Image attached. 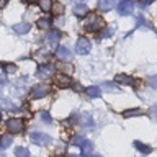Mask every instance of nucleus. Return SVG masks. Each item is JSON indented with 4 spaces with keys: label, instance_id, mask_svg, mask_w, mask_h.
I'll list each match as a JSON object with an SVG mask.
<instances>
[{
    "label": "nucleus",
    "instance_id": "obj_19",
    "mask_svg": "<svg viewBox=\"0 0 157 157\" xmlns=\"http://www.w3.org/2000/svg\"><path fill=\"white\" fill-rule=\"evenodd\" d=\"M85 92H87V95L90 98H98L101 95V92H100L98 87H88V88H85Z\"/></svg>",
    "mask_w": 157,
    "mask_h": 157
},
{
    "label": "nucleus",
    "instance_id": "obj_10",
    "mask_svg": "<svg viewBox=\"0 0 157 157\" xmlns=\"http://www.w3.org/2000/svg\"><path fill=\"white\" fill-rule=\"evenodd\" d=\"M59 39H61V33H59L57 29H52V31H49V33H48L46 43H48L51 48H56V46H57V43H59Z\"/></svg>",
    "mask_w": 157,
    "mask_h": 157
},
{
    "label": "nucleus",
    "instance_id": "obj_38",
    "mask_svg": "<svg viewBox=\"0 0 157 157\" xmlns=\"http://www.w3.org/2000/svg\"><path fill=\"white\" fill-rule=\"evenodd\" d=\"M69 2H83V0H69Z\"/></svg>",
    "mask_w": 157,
    "mask_h": 157
},
{
    "label": "nucleus",
    "instance_id": "obj_37",
    "mask_svg": "<svg viewBox=\"0 0 157 157\" xmlns=\"http://www.w3.org/2000/svg\"><path fill=\"white\" fill-rule=\"evenodd\" d=\"M23 2H28V3H36L38 0H23Z\"/></svg>",
    "mask_w": 157,
    "mask_h": 157
},
{
    "label": "nucleus",
    "instance_id": "obj_28",
    "mask_svg": "<svg viewBox=\"0 0 157 157\" xmlns=\"http://www.w3.org/2000/svg\"><path fill=\"white\" fill-rule=\"evenodd\" d=\"M2 105H3V108H5V110H10V111H12V110H15V111H17V110H18V106H13V103H12V101H8V100L2 101Z\"/></svg>",
    "mask_w": 157,
    "mask_h": 157
},
{
    "label": "nucleus",
    "instance_id": "obj_16",
    "mask_svg": "<svg viewBox=\"0 0 157 157\" xmlns=\"http://www.w3.org/2000/svg\"><path fill=\"white\" fill-rule=\"evenodd\" d=\"M87 13H88L87 5L80 3V5H75V7H74V15H75V17H85Z\"/></svg>",
    "mask_w": 157,
    "mask_h": 157
},
{
    "label": "nucleus",
    "instance_id": "obj_21",
    "mask_svg": "<svg viewBox=\"0 0 157 157\" xmlns=\"http://www.w3.org/2000/svg\"><path fill=\"white\" fill-rule=\"evenodd\" d=\"M103 90L108 92V93H116V92H120V88H118L115 83H111V82H105L103 83Z\"/></svg>",
    "mask_w": 157,
    "mask_h": 157
},
{
    "label": "nucleus",
    "instance_id": "obj_44",
    "mask_svg": "<svg viewBox=\"0 0 157 157\" xmlns=\"http://www.w3.org/2000/svg\"><path fill=\"white\" fill-rule=\"evenodd\" d=\"M0 139H2V136H0Z\"/></svg>",
    "mask_w": 157,
    "mask_h": 157
},
{
    "label": "nucleus",
    "instance_id": "obj_29",
    "mask_svg": "<svg viewBox=\"0 0 157 157\" xmlns=\"http://www.w3.org/2000/svg\"><path fill=\"white\" fill-rule=\"evenodd\" d=\"M113 34V28L111 26H106L105 29H103V33H101V39H105V38H110Z\"/></svg>",
    "mask_w": 157,
    "mask_h": 157
},
{
    "label": "nucleus",
    "instance_id": "obj_18",
    "mask_svg": "<svg viewBox=\"0 0 157 157\" xmlns=\"http://www.w3.org/2000/svg\"><path fill=\"white\" fill-rule=\"evenodd\" d=\"M139 115H142V110H141V108H129V110H124V111H123V116H124V118L139 116Z\"/></svg>",
    "mask_w": 157,
    "mask_h": 157
},
{
    "label": "nucleus",
    "instance_id": "obj_3",
    "mask_svg": "<svg viewBox=\"0 0 157 157\" xmlns=\"http://www.w3.org/2000/svg\"><path fill=\"white\" fill-rule=\"evenodd\" d=\"M29 141L36 146H48V144H51L52 137L44 134V132H31L29 134Z\"/></svg>",
    "mask_w": 157,
    "mask_h": 157
},
{
    "label": "nucleus",
    "instance_id": "obj_11",
    "mask_svg": "<svg viewBox=\"0 0 157 157\" xmlns=\"http://www.w3.org/2000/svg\"><path fill=\"white\" fill-rule=\"evenodd\" d=\"M118 0H98V10L101 12H110L116 7Z\"/></svg>",
    "mask_w": 157,
    "mask_h": 157
},
{
    "label": "nucleus",
    "instance_id": "obj_35",
    "mask_svg": "<svg viewBox=\"0 0 157 157\" xmlns=\"http://www.w3.org/2000/svg\"><path fill=\"white\" fill-rule=\"evenodd\" d=\"M7 2H8V0H0V8H3L5 5H7Z\"/></svg>",
    "mask_w": 157,
    "mask_h": 157
},
{
    "label": "nucleus",
    "instance_id": "obj_12",
    "mask_svg": "<svg viewBox=\"0 0 157 157\" xmlns=\"http://www.w3.org/2000/svg\"><path fill=\"white\" fill-rule=\"evenodd\" d=\"M115 78H116V82L124 83V85H132V87H136V85H137V80H136V78H134V77L126 75V74H118Z\"/></svg>",
    "mask_w": 157,
    "mask_h": 157
},
{
    "label": "nucleus",
    "instance_id": "obj_2",
    "mask_svg": "<svg viewBox=\"0 0 157 157\" xmlns=\"http://www.w3.org/2000/svg\"><path fill=\"white\" fill-rule=\"evenodd\" d=\"M51 92V87L48 85V83H39V85H34L31 88V98L33 100H39V98H44L48 95V93Z\"/></svg>",
    "mask_w": 157,
    "mask_h": 157
},
{
    "label": "nucleus",
    "instance_id": "obj_13",
    "mask_svg": "<svg viewBox=\"0 0 157 157\" xmlns=\"http://www.w3.org/2000/svg\"><path fill=\"white\" fill-rule=\"evenodd\" d=\"M92 151H93V144L90 141H83V144L80 146V152H82V157H90L92 155Z\"/></svg>",
    "mask_w": 157,
    "mask_h": 157
},
{
    "label": "nucleus",
    "instance_id": "obj_36",
    "mask_svg": "<svg viewBox=\"0 0 157 157\" xmlns=\"http://www.w3.org/2000/svg\"><path fill=\"white\" fill-rule=\"evenodd\" d=\"M3 85H5V80H0V92H2V88H3Z\"/></svg>",
    "mask_w": 157,
    "mask_h": 157
},
{
    "label": "nucleus",
    "instance_id": "obj_30",
    "mask_svg": "<svg viewBox=\"0 0 157 157\" xmlns=\"http://www.w3.org/2000/svg\"><path fill=\"white\" fill-rule=\"evenodd\" d=\"M147 85L152 87V88H157V75H152L147 78Z\"/></svg>",
    "mask_w": 157,
    "mask_h": 157
},
{
    "label": "nucleus",
    "instance_id": "obj_6",
    "mask_svg": "<svg viewBox=\"0 0 157 157\" xmlns=\"http://www.w3.org/2000/svg\"><path fill=\"white\" fill-rule=\"evenodd\" d=\"M132 10H134V0H121L118 3V13L126 17V15H131Z\"/></svg>",
    "mask_w": 157,
    "mask_h": 157
},
{
    "label": "nucleus",
    "instance_id": "obj_7",
    "mask_svg": "<svg viewBox=\"0 0 157 157\" xmlns=\"http://www.w3.org/2000/svg\"><path fill=\"white\" fill-rule=\"evenodd\" d=\"M54 83L61 88H67V87H72V78H71V75H67V74H56Z\"/></svg>",
    "mask_w": 157,
    "mask_h": 157
},
{
    "label": "nucleus",
    "instance_id": "obj_14",
    "mask_svg": "<svg viewBox=\"0 0 157 157\" xmlns=\"http://www.w3.org/2000/svg\"><path fill=\"white\" fill-rule=\"evenodd\" d=\"M78 123H80L82 126H85V128H93V120H92V116L88 115V113H83L82 118H78Z\"/></svg>",
    "mask_w": 157,
    "mask_h": 157
},
{
    "label": "nucleus",
    "instance_id": "obj_42",
    "mask_svg": "<svg viewBox=\"0 0 157 157\" xmlns=\"http://www.w3.org/2000/svg\"><path fill=\"white\" fill-rule=\"evenodd\" d=\"M0 118H2V113H0Z\"/></svg>",
    "mask_w": 157,
    "mask_h": 157
},
{
    "label": "nucleus",
    "instance_id": "obj_22",
    "mask_svg": "<svg viewBox=\"0 0 157 157\" xmlns=\"http://www.w3.org/2000/svg\"><path fill=\"white\" fill-rule=\"evenodd\" d=\"M39 7L43 12H51L52 8V0H39Z\"/></svg>",
    "mask_w": 157,
    "mask_h": 157
},
{
    "label": "nucleus",
    "instance_id": "obj_23",
    "mask_svg": "<svg viewBox=\"0 0 157 157\" xmlns=\"http://www.w3.org/2000/svg\"><path fill=\"white\" fill-rule=\"evenodd\" d=\"M0 66H2V69H3L7 74H13L15 71H17V66H15V64H12V62H2Z\"/></svg>",
    "mask_w": 157,
    "mask_h": 157
},
{
    "label": "nucleus",
    "instance_id": "obj_31",
    "mask_svg": "<svg viewBox=\"0 0 157 157\" xmlns=\"http://www.w3.org/2000/svg\"><path fill=\"white\" fill-rule=\"evenodd\" d=\"M137 26L139 28H149V23H147L142 17H137Z\"/></svg>",
    "mask_w": 157,
    "mask_h": 157
},
{
    "label": "nucleus",
    "instance_id": "obj_4",
    "mask_svg": "<svg viewBox=\"0 0 157 157\" xmlns=\"http://www.w3.org/2000/svg\"><path fill=\"white\" fill-rule=\"evenodd\" d=\"M7 128L10 132H13V134H18V132H21L25 129V121L21 118H10L7 121Z\"/></svg>",
    "mask_w": 157,
    "mask_h": 157
},
{
    "label": "nucleus",
    "instance_id": "obj_40",
    "mask_svg": "<svg viewBox=\"0 0 157 157\" xmlns=\"http://www.w3.org/2000/svg\"><path fill=\"white\" fill-rule=\"evenodd\" d=\"M69 157H78V155H69Z\"/></svg>",
    "mask_w": 157,
    "mask_h": 157
},
{
    "label": "nucleus",
    "instance_id": "obj_41",
    "mask_svg": "<svg viewBox=\"0 0 157 157\" xmlns=\"http://www.w3.org/2000/svg\"><path fill=\"white\" fill-rule=\"evenodd\" d=\"M54 157H64V155H54Z\"/></svg>",
    "mask_w": 157,
    "mask_h": 157
},
{
    "label": "nucleus",
    "instance_id": "obj_27",
    "mask_svg": "<svg viewBox=\"0 0 157 157\" xmlns=\"http://www.w3.org/2000/svg\"><path fill=\"white\" fill-rule=\"evenodd\" d=\"M39 118H41L43 123H46V124H51L52 123V118H51V115H49L48 111H41L39 113Z\"/></svg>",
    "mask_w": 157,
    "mask_h": 157
},
{
    "label": "nucleus",
    "instance_id": "obj_20",
    "mask_svg": "<svg viewBox=\"0 0 157 157\" xmlns=\"http://www.w3.org/2000/svg\"><path fill=\"white\" fill-rule=\"evenodd\" d=\"M38 26L43 28V29H48L52 26V20L51 18H39L38 20Z\"/></svg>",
    "mask_w": 157,
    "mask_h": 157
},
{
    "label": "nucleus",
    "instance_id": "obj_15",
    "mask_svg": "<svg viewBox=\"0 0 157 157\" xmlns=\"http://www.w3.org/2000/svg\"><path fill=\"white\" fill-rule=\"evenodd\" d=\"M134 147H136V149L141 152V154H146V155H147V154H151V152H152V149H151V147L147 146V144H144V142H141V141H134Z\"/></svg>",
    "mask_w": 157,
    "mask_h": 157
},
{
    "label": "nucleus",
    "instance_id": "obj_43",
    "mask_svg": "<svg viewBox=\"0 0 157 157\" xmlns=\"http://www.w3.org/2000/svg\"><path fill=\"white\" fill-rule=\"evenodd\" d=\"M155 34H157V29H155Z\"/></svg>",
    "mask_w": 157,
    "mask_h": 157
},
{
    "label": "nucleus",
    "instance_id": "obj_8",
    "mask_svg": "<svg viewBox=\"0 0 157 157\" xmlns=\"http://www.w3.org/2000/svg\"><path fill=\"white\" fill-rule=\"evenodd\" d=\"M52 72H54V66H51V64H41L36 71V75L39 78H49L52 75Z\"/></svg>",
    "mask_w": 157,
    "mask_h": 157
},
{
    "label": "nucleus",
    "instance_id": "obj_32",
    "mask_svg": "<svg viewBox=\"0 0 157 157\" xmlns=\"http://www.w3.org/2000/svg\"><path fill=\"white\" fill-rule=\"evenodd\" d=\"M83 141H85V139H83L82 136H75V137H74V141H72V144H74V146H78V147H80V146L83 144Z\"/></svg>",
    "mask_w": 157,
    "mask_h": 157
},
{
    "label": "nucleus",
    "instance_id": "obj_17",
    "mask_svg": "<svg viewBox=\"0 0 157 157\" xmlns=\"http://www.w3.org/2000/svg\"><path fill=\"white\" fill-rule=\"evenodd\" d=\"M13 31L18 33V34H25V33L29 31V25L28 23H18V25L13 26Z\"/></svg>",
    "mask_w": 157,
    "mask_h": 157
},
{
    "label": "nucleus",
    "instance_id": "obj_33",
    "mask_svg": "<svg viewBox=\"0 0 157 157\" xmlns=\"http://www.w3.org/2000/svg\"><path fill=\"white\" fill-rule=\"evenodd\" d=\"M149 116L152 118V120H157V106H152L149 110Z\"/></svg>",
    "mask_w": 157,
    "mask_h": 157
},
{
    "label": "nucleus",
    "instance_id": "obj_24",
    "mask_svg": "<svg viewBox=\"0 0 157 157\" xmlns=\"http://www.w3.org/2000/svg\"><path fill=\"white\" fill-rule=\"evenodd\" d=\"M12 136L10 134H7V136H2V139H0V147H2V149H7V147L12 144Z\"/></svg>",
    "mask_w": 157,
    "mask_h": 157
},
{
    "label": "nucleus",
    "instance_id": "obj_34",
    "mask_svg": "<svg viewBox=\"0 0 157 157\" xmlns=\"http://www.w3.org/2000/svg\"><path fill=\"white\" fill-rule=\"evenodd\" d=\"M152 0H139V5L141 7H147V5H151Z\"/></svg>",
    "mask_w": 157,
    "mask_h": 157
},
{
    "label": "nucleus",
    "instance_id": "obj_25",
    "mask_svg": "<svg viewBox=\"0 0 157 157\" xmlns=\"http://www.w3.org/2000/svg\"><path fill=\"white\" fill-rule=\"evenodd\" d=\"M15 155L17 157H29V151L26 147H15Z\"/></svg>",
    "mask_w": 157,
    "mask_h": 157
},
{
    "label": "nucleus",
    "instance_id": "obj_5",
    "mask_svg": "<svg viewBox=\"0 0 157 157\" xmlns=\"http://www.w3.org/2000/svg\"><path fill=\"white\" fill-rule=\"evenodd\" d=\"M92 49V43L88 41L87 38H78L77 43H75V51L77 54H80V56H87L88 52H90Z\"/></svg>",
    "mask_w": 157,
    "mask_h": 157
},
{
    "label": "nucleus",
    "instance_id": "obj_39",
    "mask_svg": "<svg viewBox=\"0 0 157 157\" xmlns=\"http://www.w3.org/2000/svg\"><path fill=\"white\" fill-rule=\"evenodd\" d=\"M90 157H101V155H90Z\"/></svg>",
    "mask_w": 157,
    "mask_h": 157
},
{
    "label": "nucleus",
    "instance_id": "obj_1",
    "mask_svg": "<svg viewBox=\"0 0 157 157\" xmlns=\"http://www.w3.org/2000/svg\"><path fill=\"white\" fill-rule=\"evenodd\" d=\"M83 26H85L87 31L97 33L100 28H105V23H103V20H101L100 17H97V15H92V17L85 21V25H83Z\"/></svg>",
    "mask_w": 157,
    "mask_h": 157
},
{
    "label": "nucleus",
    "instance_id": "obj_26",
    "mask_svg": "<svg viewBox=\"0 0 157 157\" xmlns=\"http://www.w3.org/2000/svg\"><path fill=\"white\" fill-rule=\"evenodd\" d=\"M51 10H52L54 15H62V13H64V5L59 3V2H57V3H52V8H51Z\"/></svg>",
    "mask_w": 157,
    "mask_h": 157
},
{
    "label": "nucleus",
    "instance_id": "obj_9",
    "mask_svg": "<svg viewBox=\"0 0 157 157\" xmlns=\"http://www.w3.org/2000/svg\"><path fill=\"white\" fill-rule=\"evenodd\" d=\"M56 57L59 59V61L66 62V61H71V59H72V52L69 51L66 46H59L56 49Z\"/></svg>",
    "mask_w": 157,
    "mask_h": 157
}]
</instances>
